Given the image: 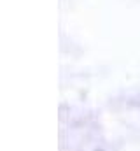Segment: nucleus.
Instances as JSON below:
<instances>
[]
</instances>
